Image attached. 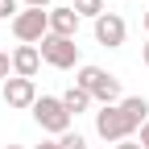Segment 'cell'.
<instances>
[{
    "label": "cell",
    "mask_w": 149,
    "mask_h": 149,
    "mask_svg": "<svg viewBox=\"0 0 149 149\" xmlns=\"http://www.w3.org/2000/svg\"><path fill=\"white\" fill-rule=\"evenodd\" d=\"M46 33H50V8H21L13 17V37L21 46H42Z\"/></svg>",
    "instance_id": "277c9868"
},
{
    "label": "cell",
    "mask_w": 149,
    "mask_h": 149,
    "mask_svg": "<svg viewBox=\"0 0 149 149\" xmlns=\"http://www.w3.org/2000/svg\"><path fill=\"white\" fill-rule=\"evenodd\" d=\"M95 137H100V141H112V145H120V141H133V137H137V124L120 112V104H112V108H95Z\"/></svg>",
    "instance_id": "3957f363"
},
{
    "label": "cell",
    "mask_w": 149,
    "mask_h": 149,
    "mask_svg": "<svg viewBox=\"0 0 149 149\" xmlns=\"http://www.w3.org/2000/svg\"><path fill=\"white\" fill-rule=\"evenodd\" d=\"M112 149H141V141L133 137V141H120V145H112Z\"/></svg>",
    "instance_id": "e0dca14e"
},
{
    "label": "cell",
    "mask_w": 149,
    "mask_h": 149,
    "mask_svg": "<svg viewBox=\"0 0 149 149\" xmlns=\"http://www.w3.org/2000/svg\"><path fill=\"white\" fill-rule=\"evenodd\" d=\"M141 25H145V33H149V13H145V17H141Z\"/></svg>",
    "instance_id": "ffe728a7"
},
{
    "label": "cell",
    "mask_w": 149,
    "mask_h": 149,
    "mask_svg": "<svg viewBox=\"0 0 149 149\" xmlns=\"http://www.w3.org/2000/svg\"><path fill=\"white\" fill-rule=\"evenodd\" d=\"M0 95H4V104L8 108H17V112H25V108H33L37 104V83L33 79H4V87H0Z\"/></svg>",
    "instance_id": "52a82bcc"
},
{
    "label": "cell",
    "mask_w": 149,
    "mask_h": 149,
    "mask_svg": "<svg viewBox=\"0 0 149 149\" xmlns=\"http://www.w3.org/2000/svg\"><path fill=\"white\" fill-rule=\"evenodd\" d=\"M4 79H13V54L0 50V83H4Z\"/></svg>",
    "instance_id": "9a60e30c"
},
{
    "label": "cell",
    "mask_w": 149,
    "mask_h": 149,
    "mask_svg": "<svg viewBox=\"0 0 149 149\" xmlns=\"http://www.w3.org/2000/svg\"><path fill=\"white\" fill-rule=\"evenodd\" d=\"M37 70H42V54H37V46H17V50H13V74H17V79H33Z\"/></svg>",
    "instance_id": "9c48e42d"
},
{
    "label": "cell",
    "mask_w": 149,
    "mask_h": 149,
    "mask_svg": "<svg viewBox=\"0 0 149 149\" xmlns=\"http://www.w3.org/2000/svg\"><path fill=\"white\" fill-rule=\"evenodd\" d=\"M74 87H83L87 95H91V104H100V108H112V104H120L124 95H120V79L116 74H108L104 66H79V74H74Z\"/></svg>",
    "instance_id": "6da1fadb"
},
{
    "label": "cell",
    "mask_w": 149,
    "mask_h": 149,
    "mask_svg": "<svg viewBox=\"0 0 149 149\" xmlns=\"http://www.w3.org/2000/svg\"><path fill=\"white\" fill-rule=\"evenodd\" d=\"M33 149H58V141H42V145H33Z\"/></svg>",
    "instance_id": "ac0fdd59"
},
{
    "label": "cell",
    "mask_w": 149,
    "mask_h": 149,
    "mask_svg": "<svg viewBox=\"0 0 149 149\" xmlns=\"http://www.w3.org/2000/svg\"><path fill=\"white\" fill-rule=\"evenodd\" d=\"M91 33H95V42H100L104 50H120L124 37H128V25H124L120 13H104V17L91 21Z\"/></svg>",
    "instance_id": "8992f818"
},
{
    "label": "cell",
    "mask_w": 149,
    "mask_h": 149,
    "mask_svg": "<svg viewBox=\"0 0 149 149\" xmlns=\"http://www.w3.org/2000/svg\"><path fill=\"white\" fill-rule=\"evenodd\" d=\"M50 33L54 37H79V13H74L70 4L50 8Z\"/></svg>",
    "instance_id": "ba28073f"
},
{
    "label": "cell",
    "mask_w": 149,
    "mask_h": 149,
    "mask_svg": "<svg viewBox=\"0 0 149 149\" xmlns=\"http://www.w3.org/2000/svg\"><path fill=\"white\" fill-rule=\"evenodd\" d=\"M58 149H87V137L83 133H62L58 137Z\"/></svg>",
    "instance_id": "4fadbf2b"
},
{
    "label": "cell",
    "mask_w": 149,
    "mask_h": 149,
    "mask_svg": "<svg viewBox=\"0 0 149 149\" xmlns=\"http://www.w3.org/2000/svg\"><path fill=\"white\" fill-rule=\"evenodd\" d=\"M37 54H42V62L54 66V70H74V66H79V46H74V37H54V33H46L42 46H37Z\"/></svg>",
    "instance_id": "5b68a950"
},
{
    "label": "cell",
    "mask_w": 149,
    "mask_h": 149,
    "mask_svg": "<svg viewBox=\"0 0 149 149\" xmlns=\"http://www.w3.org/2000/svg\"><path fill=\"white\" fill-rule=\"evenodd\" d=\"M141 62H145V66H149V42H145V46H141Z\"/></svg>",
    "instance_id": "d6986e66"
},
{
    "label": "cell",
    "mask_w": 149,
    "mask_h": 149,
    "mask_svg": "<svg viewBox=\"0 0 149 149\" xmlns=\"http://www.w3.org/2000/svg\"><path fill=\"white\" fill-rule=\"evenodd\" d=\"M4 149H25V145H4Z\"/></svg>",
    "instance_id": "44dd1931"
},
{
    "label": "cell",
    "mask_w": 149,
    "mask_h": 149,
    "mask_svg": "<svg viewBox=\"0 0 149 149\" xmlns=\"http://www.w3.org/2000/svg\"><path fill=\"white\" fill-rule=\"evenodd\" d=\"M70 8L79 13V21H83V17H91V21H95V17H104V0H74Z\"/></svg>",
    "instance_id": "7c38bea8"
},
{
    "label": "cell",
    "mask_w": 149,
    "mask_h": 149,
    "mask_svg": "<svg viewBox=\"0 0 149 149\" xmlns=\"http://www.w3.org/2000/svg\"><path fill=\"white\" fill-rule=\"evenodd\" d=\"M25 4H29V0H25Z\"/></svg>",
    "instance_id": "7402d4cb"
},
{
    "label": "cell",
    "mask_w": 149,
    "mask_h": 149,
    "mask_svg": "<svg viewBox=\"0 0 149 149\" xmlns=\"http://www.w3.org/2000/svg\"><path fill=\"white\" fill-rule=\"evenodd\" d=\"M120 112L141 128V124L149 120V100H145V95H124V100H120Z\"/></svg>",
    "instance_id": "8fae6325"
},
{
    "label": "cell",
    "mask_w": 149,
    "mask_h": 149,
    "mask_svg": "<svg viewBox=\"0 0 149 149\" xmlns=\"http://www.w3.org/2000/svg\"><path fill=\"white\" fill-rule=\"evenodd\" d=\"M29 112H33L37 128H42V133H50L54 141H58L62 133H70V120H74V116L62 108V100H58V95H37V104H33Z\"/></svg>",
    "instance_id": "7a4b0ae2"
},
{
    "label": "cell",
    "mask_w": 149,
    "mask_h": 149,
    "mask_svg": "<svg viewBox=\"0 0 149 149\" xmlns=\"http://www.w3.org/2000/svg\"><path fill=\"white\" fill-rule=\"evenodd\" d=\"M58 100H62V108L70 112V116H83V112H91V95H87L83 87H66Z\"/></svg>",
    "instance_id": "30bf717a"
},
{
    "label": "cell",
    "mask_w": 149,
    "mask_h": 149,
    "mask_svg": "<svg viewBox=\"0 0 149 149\" xmlns=\"http://www.w3.org/2000/svg\"><path fill=\"white\" fill-rule=\"evenodd\" d=\"M137 133H141V137H137V141H141V149H149V120H145V124L137 128Z\"/></svg>",
    "instance_id": "2e32d148"
},
{
    "label": "cell",
    "mask_w": 149,
    "mask_h": 149,
    "mask_svg": "<svg viewBox=\"0 0 149 149\" xmlns=\"http://www.w3.org/2000/svg\"><path fill=\"white\" fill-rule=\"evenodd\" d=\"M21 13V0H0V21H13Z\"/></svg>",
    "instance_id": "5bb4252c"
}]
</instances>
